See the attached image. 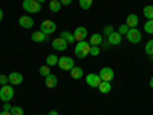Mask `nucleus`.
Listing matches in <instances>:
<instances>
[{"label": "nucleus", "mask_w": 153, "mask_h": 115, "mask_svg": "<svg viewBox=\"0 0 153 115\" xmlns=\"http://www.w3.org/2000/svg\"><path fill=\"white\" fill-rule=\"evenodd\" d=\"M126 37H127V40H129L130 43H139L141 38H143V34L139 32L138 28H132V29H129V32L126 34Z\"/></svg>", "instance_id": "nucleus-7"}, {"label": "nucleus", "mask_w": 153, "mask_h": 115, "mask_svg": "<svg viewBox=\"0 0 153 115\" xmlns=\"http://www.w3.org/2000/svg\"><path fill=\"white\" fill-rule=\"evenodd\" d=\"M45 84H46V87H49V89L57 87V84H58V78H57V75H54L52 72H51L48 77H45Z\"/></svg>", "instance_id": "nucleus-12"}, {"label": "nucleus", "mask_w": 153, "mask_h": 115, "mask_svg": "<svg viewBox=\"0 0 153 115\" xmlns=\"http://www.w3.org/2000/svg\"><path fill=\"white\" fill-rule=\"evenodd\" d=\"M60 3H61V6H69L72 3V0H60Z\"/></svg>", "instance_id": "nucleus-33"}, {"label": "nucleus", "mask_w": 153, "mask_h": 115, "mask_svg": "<svg viewBox=\"0 0 153 115\" xmlns=\"http://www.w3.org/2000/svg\"><path fill=\"white\" fill-rule=\"evenodd\" d=\"M22 6L28 14H35V12L42 11V3H38L37 0H23Z\"/></svg>", "instance_id": "nucleus-2"}, {"label": "nucleus", "mask_w": 153, "mask_h": 115, "mask_svg": "<svg viewBox=\"0 0 153 115\" xmlns=\"http://www.w3.org/2000/svg\"><path fill=\"white\" fill-rule=\"evenodd\" d=\"M40 31L43 32V34H54L55 31H57V25H55V22H52V20H43L42 22V25H40Z\"/></svg>", "instance_id": "nucleus-4"}, {"label": "nucleus", "mask_w": 153, "mask_h": 115, "mask_svg": "<svg viewBox=\"0 0 153 115\" xmlns=\"http://www.w3.org/2000/svg\"><path fill=\"white\" fill-rule=\"evenodd\" d=\"M86 83L91 87H98L101 83V78L98 74H89V75H86Z\"/></svg>", "instance_id": "nucleus-9"}, {"label": "nucleus", "mask_w": 153, "mask_h": 115, "mask_svg": "<svg viewBox=\"0 0 153 115\" xmlns=\"http://www.w3.org/2000/svg\"><path fill=\"white\" fill-rule=\"evenodd\" d=\"M144 31H146L147 34H153V19H152V20H147V22L144 23Z\"/></svg>", "instance_id": "nucleus-25"}, {"label": "nucleus", "mask_w": 153, "mask_h": 115, "mask_svg": "<svg viewBox=\"0 0 153 115\" xmlns=\"http://www.w3.org/2000/svg\"><path fill=\"white\" fill-rule=\"evenodd\" d=\"M60 9H61L60 0H51V2H49V11L51 12H58Z\"/></svg>", "instance_id": "nucleus-21"}, {"label": "nucleus", "mask_w": 153, "mask_h": 115, "mask_svg": "<svg viewBox=\"0 0 153 115\" xmlns=\"http://www.w3.org/2000/svg\"><path fill=\"white\" fill-rule=\"evenodd\" d=\"M103 43V35L101 34H92L89 37V45L91 46H101Z\"/></svg>", "instance_id": "nucleus-15"}, {"label": "nucleus", "mask_w": 153, "mask_h": 115, "mask_svg": "<svg viewBox=\"0 0 153 115\" xmlns=\"http://www.w3.org/2000/svg\"><path fill=\"white\" fill-rule=\"evenodd\" d=\"M112 32H115V31H113V26H112V25H106V26H104V29H103V34H106V35H110Z\"/></svg>", "instance_id": "nucleus-30"}, {"label": "nucleus", "mask_w": 153, "mask_h": 115, "mask_svg": "<svg viewBox=\"0 0 153 115\" xmlns=\"http://www.w3.org/2000/svg\"><path fill=\"white\" fill-rule=\"evenodd\" d=\"M150 57H152V61H153V55H150Z\"/></svg>", "instance_id": "nucleus-40"}, {"label": "nucleus", "mask_w": 153, "mask_h": 115, "mask_svg": "<svg viewBox=\"0 0 153 115\" xmlns=\"http://www.w3.org/2000/svg\"><path fill=\"white\" fill-rule=\"evenodd\" d=\"M12 97H14V87H12V84H3L0 87V100H2L3 103L11 101Z\"/></svg>", "instance_id": "nucleus-3"}, {"label": "nucleus", "mask_w": 153, "mask_h": 115, "mask_svg": "<svg viewBox=\"0 0 153 115\" xmlns=\"http://www.w3.org/2000/svg\"><path fill=\"white\" fill-rule=\"evenodd\" d=\"M98 75H100L101 81H109V83H110V81L113 80V77H115V72H113L112 68L106 66V68H101V71L98 72Z\"/></svg>", "instance_id": "nucleus-6"}, {"label": "nucleus", "mask_w": 153, "mask_h": 115, "mask_svg": "<svg viewBox=\"0 0 153 115\" xmlns=\"http://www.w3.org/2000/svg\"><path fill=\"white\" fill-rule=\"evenodd\" d=\"M75 66V61L71 57H58V68L61 71H71Z\"/></svg>", "instance_id": "nucleus-5"}, {"label": "nucleus", "mask_w": 153, "mask_h": 115, "mask_svg": "<svg viewBox=\"0 0 153 115\" xmlns=\"http://www.w3.org/2000/svg\"><path fill=\"white\" fill-rule=\"evenodd\" d=\"M37 2H38V3H43V2H46V0H37Z\"/></svg>", "instance_id": "nucleus-39"}, {"label": "nucleus", "mask_w": 153, "mask_h": 115, "mask_svg": "<svg viewBox=\"0 0 153 115\" xmlns=\"http://www.w3.org/2000/svg\"><path fill=\"white\" fill-rule=\"evenodd\" d=\"M78 3H80L81 9H91L94 0H78Z\"/></svg>", "instance_id": "nucleus-24"}, {"label": "nucleus", "mask_w": 153, "mask_h": 115, "mask_svg": "<svg viewBox=\"0 0 153 115\" xmlns=\"http://www.w3.org/2000/svg\"><path fill=\"white\" fill-rule=\"evenodd\" d=\"M144 51H146V54H147V55H153V38H152V40H149V42L146 43Z\"/></svg>", "instance_id": "nucleus-26"}, {"label": "nucleus", "mask_w": 153, "mask_h": 115, "mask_svg": "<svg viewBox=\"0 0 153 115\" xmlns=\"http://www.w3.org/2000/svg\"><path fill=\"white\" fill-rule=\"evenodd\" d=\"M8 78H9V84L12 86H19L20 83H23V75L20 72H11L8 75Z\"/></svg>", "instance_id": "nucleus-10"}, {"label": "nucleus", "mask_w": 153, "mask_h": 115, "mask_svg": "<svg viewBox=\"0 0 153 115\" xmlns=\"http://www.w3.org/2000/svg\"><path fill=\"white\" fill-rule=\"evenodd\" d=\"M19 25L22 28H25V29H31L32 26H34V20H32V17H29V16H22L20 19H19Z\"/></svg>", "instance_id": "nucleus-11"}, {"label": "nucleus", "mask_w": 153, "mask_h": 115, "mask_svg": "<svg viewBox=\"0 0 153 115\" xmlns=\"http://www.w3.org/2000/svg\"><path fill=\"white\" fill-rule=\"evenodd\" d=\"M74 37H75V42H83L86 40L87 37V29L84 26H76L74 31Z\"/></svg>", "instance_id": "nucleus-8"}, {"label": "nucleus", "mask_w": 153, "mask_h": 115, "mask_svg": "<svg viewBox=\"0 0 153 115\" xmlns=\"http://www.w3.org/2000/svg\"><path fill=\"white\" fill-rule=\"evenodd\" d=\"M52 48L55 51H65L68 48V43L63 40L61 37H57V38H54V40H52Z\"/></svg>", "instance_id": "nucleus-14"}, {"label": "nucleus", "mask_w": 153, "mask_h": 115, "mask_svg": "<svg viewBox=\"0 0 153 115\" xmlns=\"http://www.w3.org/2000/svg\"><path fill=\"white\" fill-rule=\"evenodd\" d=\"M31 38H32V42H35V43H42V42H46L48 35L43 34L42 31H35V32L31 34Z\"/></svg>", "instance_id": "nucleus-17"}, {"label": "nucleus", "mask_w": 153, "mask_h": 115, "mask_svg": "<svg viewBox=\"0 0 153 115\" xmlns=\"http://www.w3.org/2000/svg\"><path fill=\"white\" fill-rule=\"evenodd\" d=\"M138 22H139V19H138L136 14H129V16H127V19H126V25H127L130 29L138 26Z\"/></svg>", "instance_id": "nucleus-16"}, {"label": "nucleus", "mask_w": 153, "mask_h": 115, "mask_svg": "<svg viewBox=\"0 0 153 115\" xmlns=\"http://www.w3.org/2000/svg\"><path fill=\"white\" fill-rule=\"evenodd\" d=\"M48 115H60V114H58L57 111H49V112H48Z\"/></svg>", "instance_id": "nucleus-35"}, {"label": "nucleus", "mask_w": 153, "mask_h": 115, "mask_svg": "<svg viewBox=\"0 0 153 115\" xmlns=\"http://www.w3.org/2000/svg\"><path fill=\"white\" fill-rule=\"evenodd\" d=\"M149 84H150V87L153 89V77H152V78H150V83H149Z\"/></svg>", "instance_id": "nucleus-38"}, {"label": "nucleus", "mask_w": 153, "mask_h": 115, "mask_svg": "<svg viewBox=\"0 0 153 115\" xmlns=\"http://www.w3.org/2000/svg\"><path fill=\"white\" fill-rule=\"evenodd\" d=\"M83 75H84V71H83L80 66H74V68L71 69V77H72L74 80H80Z\"/></svg>", "instance_id": "nucleus-18"}, {"label": "nucleus", "mask_w": 153, "mask_h": 115, "mask_svg": "<svg viewBox=\"0 0 153 115\" xmlns=\"http://www.w3.org/2000/svg\"><path fill=\"white\" fill-rule=\"evenodd\" d=\"M0 115H11V111H2Z\"/></svg>", "instance_id": "nucleus-36"}, {"label": "nucleus", "mask_w": 153, "mask_h": 115, "mask_svg": "<svg viewBox=\"0 0 153 115\" xmlns=\"http://www.w3.org/2000/svg\"><path fill=\"white\" fill-rule=\"evenodd\" d=\"M11 115H25V111L20 106H12L11 108Z\"/></svg>", "instance_id": "nucleus-27"}, {"label": "nucleus", "mask_w": 153, "mask_h": 115, "mask_svg": "<svg viewBox=\"0 0 153 115\" xmlns=\"http://www.w3.org/2000/svg\"><path fill=\"white\" fill-rule=\"evenodd\" d=\"M40 115H43V114H40Z\"/></svg>", "instance_id": "nucleus-41"}, {"label": "nucleus", "mask_w": 153, "mask_h": 115, "mask_svg": "<svg viewBox=\"0 0 153 115\" xmlns=\"http://www.w3.org/2000/svg\"><path fill=\"white\" fill-rule=\"evenodd\" d=\"M49 74H51V69H49V66H48V65L40 66V75H42V77H48Z\"/></svg>", "instance_id": "nucleus-28"}, {"label": "nucleus", "mask_w": 153, "mask_h": 115, "mask_svg": "<svg viewBox=\"0 0 153 115\" xmlns=\"http://www.w3.org/2000/svg\"><path fill=\"white\" fill-rule=\"evenodd\" d=\"M9 83V78H8V75H5V74H0V84H8Z\"/></svg>", "instance_id": "nucleus-31"}, {"label": "nucleus", "mask_w": 153, "mask_h": 115, "mask_svg": "<svg viewBox=\"0 0 153 115\" xmlns=\"http://www.w3.org/2000/svg\"><path fill=\"white\" fill-rule=\"evenodd\" d=\"M143 14L147 20H152L153 19V5H147L143 8Z\"/></svg>", "instance_id": "nucleus-22"}, {"label": "nucleus", "mask_w": 153, "mask_h": 115, "mask_svg": "<svg viewBox=\"0 0 153 115\" xmlns=\"http://www.w3.org/2000/svg\"><path fill=\"white\" fill-rule=\"evenodd\" d=\"M2 20H3V9L0 8V22H2Z\"/></svg>", "instance_id": "nucleus-37"}, {"label": "nucleus", "mask_w": 153, "mask_h": 115, "mask_svg": "<svg viewBox=\"0 0 153 115\" xmlns=\"http://www.w3.org/2000/svg\"><path fill=\"white\" fill-rule=\"evenodd\" d=\"M97 89H98L101 94H109V92L112 91V84H110L109 81H101L100 86H98Z\"/></svg>", "instance_id": "nucleus-19"}, {"label": "nucleus", "mask_w": 153, "mask_h": 115, "mask_svg": "<svg viewBox=\"0 0 153 115\" xmlns=\"http://www.w3.org/2000/svg\"><path fill=\"white\" fill-rule=\"evenodd\" d=\"M46 65L51 68V66H55V65H58V57L57 55H54V54H49L48 57H46Z\"/></svg>", "instance_id": "nucleus-23"}, {"label": "nucleus", "mask_w": 153, "mask_h": 115, "mask_svg": "<svg viewBox=\"0 0 153 115\" xmlns=\"http://www.w3.org/2000/svg\"><path fill=\"white\" fill-rule=\"evenodd\" d=\"M129 29H130V28H129V26H127V25H126V23H123V25H121V26L118 28V32H120L121 35H126L127 32H129Z\"/></svg>", "instance_id": "nucleus-29"}, {"label": "nucleus", "mask_w": 153, "mask_h": 115, "mask_svg": "<svg viewBox=\"0 0 153 115\" xmlns=\"http://www.w3.org/2000/svg\"><path fill=\"white\" fill-rule=\"evenodd\" d=\"M89 54H91V55H98L100 54V46H91V52H89Z\"/></svg>", "instance_id": "nucleus-32"}, {"label": "nucleus", "mask_w": 153, "mask_h": 115, "mask_svg": "<svg viewBox=\"0 0 153 115\" xmlns=\"http://www.w3.org/2000/svg\"><path fill=\"white\" fill-rule=\"evenodd\" d=\"M63 40H65L68 45H71V43H74L75 42V37H74V32H69V31H63L61 32V35H60Z\"/></svg>", "instance_id": "nucleus-20"}, {"label": "nucleus", "mask_w": 153, "mask_h": 115, "mask_svg": "<svg viewBox=\"0 0 153 115\" xmlns=\"http://www.w3.org/2000/svg\"><path fill=\"white\" fill-rule=\"evenodd\" d=\"M11 108H12V106L9 105V101H8V103H5V105H3V111H11Z\"/></svg>", "instance_id": "nucleus-34"}, {"label": "nucleus", "mask_w": 153, "mask_h": 115, "mask_svg": "<svg viewBox=\"0 0 153 115\" xmlns=\"http://www.w3.org/2000/svg\"><path fill=\"white\" fill-rule=\"evenodd\" d=\"M75 55L78 58H84L89 55V52H91V45H89V42L83 40V42H76V46H75Z\"/></svg>", "instance_id": "nucleus-1"}, {"label": "nucleus", "mask_w": 153, "mask_h": 115, "mask_svg": "<svg viewBox=\"0 0 153 115\" xmlns=\"http://www.w3.org/2000/svg\"><path fill=\"white\" fill-rule=\"evenodd\" d=\"M121 40H123V35H121L120 32H112L110 35H107V42H109L110 46H117V45H120Z\"/></svg>", "instance_id": "nucleus-13"}]
</instances>
